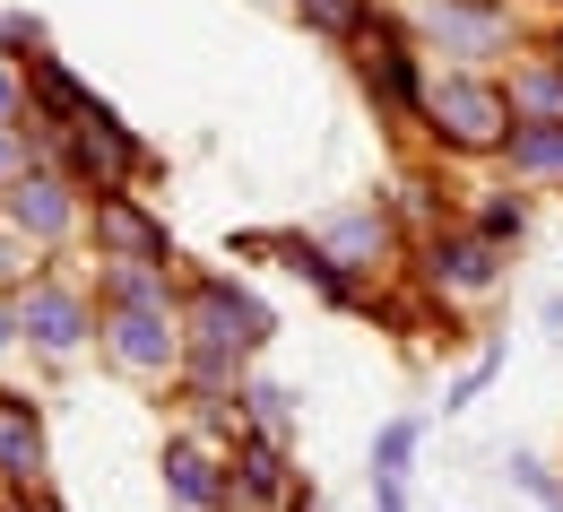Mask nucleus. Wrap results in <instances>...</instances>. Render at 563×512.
<instances>
[{
	"label": "nucleus",
	"mask_w": 563,
	"mask_h": 512,
	"mask_svg": "<svg viewBox=\"0 0 563 512\" xmlns=\"http://www.w3.org/2000/svg\"><path fill=\"white\" fill-rule=\"evenodd\" d=\"M321 243H330V261L347 270V279H382L390 261H399V209L390 200H355V209H339V218L321 226Z\"/></svg>",
	"instance_id": "nucleus-11"
},
{
	"label": "nucleus",
	"mask_w": 563,
	"mask_h": 512,
	"mask_svg": "<svg viewBox=\"0 0 563 512\" xmlns=\"http://www.w3.org/2000/svg\"><path fill=\"white\" fill-rule=\"evenodd\" d=\"M511 487L538 495L547 512H563V469H547V460H511Z\"/></svg>",
	"instance_id": "nucleus-27"
},
{
	"label": "nucleus",
	"mask_w": 563,
	"mask_h": 512,
	"mask_svg": "<svg viewBox=\"0 0 563 512\" xmlns=\"http://www.w3.org/2000/svg\"><path fill=\"white\" fill-rule=\"evenodd\" d=\"M0 512H62V495H53V478H44V487H18V495H0Z\"/></svg>",
	"instance_id": "nucleus-29"
},
{
	"label": "nucleus",
	"mask_w": 563,
	"mask_h": 512,
	"mask_svg": "<svg viewBox=\"0 0 563 512\" xmlns=\"http://www.w3.org/2000/svg\"><path fill=\"white\" fill-rule=\"evenodd\" d=\"M44 261H53V252H44L35 235H18V226L0 218V287L18 295V287H26V279H35V270H44Z\"/></svg>",
	"instance_id": "nucleus-23"
},
{
	"label": "nucleus",
	"mask_w": 563,
	"mask_h": 512,
	"mask_svg": "<svg viewBox=\"0 0 563 512\" xmlns=\"http://www.w3.org/2000/svg\"><path fill=\"white\" fill-rule=\"evenodd\" d=\"M269 9H295V0H269Z\"/></svg>",
	"instance_id": "nucleus-33"
},
{
	"label": "nucleus",
	"mask_w": 563,
	"mask_h": 512,
	"mask_svg": "<svg viewBox=\"0 0 563 512\" xmlns=\"http://www.w3.org/2000/svg\"><path fill=\"white\" fill-rule=\"evenodd\" d=\"M87 252H96V261H156V270H183L174 226L156 218L140 192H87Z\"/></svg>",
	"instance_id": "nucleus-9"
},
{
	"label": "nucleus",
	"mask_w": 563,
	"mask_h": 512,
	"mask_svg": "<svg viewBox=\"0 0 563 512\" xmlns=\"http://www.w3.org/2000/svg\"><path fill=\"white\" fill-rule=\"evenodd\" d=\"M520 122H511V96H503V78L494 70H460V62H442V70L424 78V131L417 140L433 156H503Z\"/></svg>",
	"instance_id": "nucleus-1"
},
{
	"label": "nucleus",
	"mask_w": 563,
	"mask_h": 512,
	"mask_svg": "<svg viewBox=\"0 0 563 512\" xmlns=\"http://www.w3.org/2000/svg\"><path fill=\"white\" fill-rule=\"evenodd\" d=\"M468 226H477V235H494V243L511 252V243L529 235V183H520V192H486V200L468 209Z\"/></svg>",
	"instance_id": "nucleus-21"
},
{
	"label": "nucleus",
	"mask_w": 563,
	"mask_h": 512,
	"mask_svg": "<svg viewBox=\"0 0 563 512\" xmlns=\"http://www.w3.org/2000/svg\"><path fill=\"white\" fill-rule=\"evenodd\" d=\"M44 478H53L44 408H35V391H9V382H0V495H18V487H44Z\"/></svg>",
	"instance_id": "nucleus-13"
},
{
	"label": "nucleus",
	"mask_w": 563,
	"mask_h": 512,
	"mask_svg": "<svg viewBox=\"0 0 563 512\" xmlns=\"http://www.w3.org/2000/svg\"><path fill=\"white\" fill-rule=\"evenodd\" d=\"M96 348H104L113 373H131V382H147V391H183V373H191L183 304H104Z\"/></svg>",
	"instance_id": "nucleus-2"
},
{
	"label": "nucleus",
	"mask_w": 563,
	"mask_h": 512,
	"mask_svg": "<svg viewBox=\"0 0 563 512\" xmlns=\"http://www.w3.org/2000/svg\"><path fill=\"white\" fill-rule=\"evenodd\" d=\"M295 18H303V26L321 35V44H339V53H347L355 35H364V26L382 18V0H295Z\"/></svg>",
	"instance_id": "nucleus-19"
},
{
	"label": "nucleus",
	"mask_w": 563,
	"mask_h": 512,
	"mask_svg": "<svg viewBox=\"0 0 563 512\" xmlns=\"http://www.w3.org/2000/svg\"><path fill=\"white\" fill-rule=\"evenodd\" d=\"M417 279L433 287L442 313H451V304H486V295L503 287V243L477 235V226H442V235H424Z\"/></svg>",
	"instance_id": "nucleus-8"
},
{
	"label": "nucleus",
	"mask_w": 563,
	"mask_h": 512,
	"mask_svg": "<svg viewBox=\"0 0 563 512\" xmlns=\"http://www.w3.org/2000/svg\"><path fill=\"white\" fill-rule=\"evenodd\" d=\"M35 156H53V140H44L35 122H0V183H9V174H26Z\"/></svg>",
	"instance_id": "nucleus-25"
},
{
	"label": "nucleus",
	"mask_w": 563,
	"mask_h": 512,
	"mask_svg": "<svg viewBox=\"0 0 563 512\" xmlns=\"http://www.w3.org/2000/svg\"><path fill=\"white\" fill-rule=\"evenodd\" d=\"M408 26H417L424 53H442V62H460V70H494V62L529 53L511 0H417Z\"/></svg>",
	"instance_id": "nucleus-5"
},
{
	"label": "nucleus",
	"mask_w": 563,
	"mask_h": 512,
	"mask_svg": "<svg viewBox=\"0 0 563 512\" xmlns=\"http://www.w3.org/2000/svg\"><path fill=\"white\" fill-rule=\"evenodd\" d=\"M0 218L18 226V235H35V243L62 261L70 243H87V192H78L53 156H35L26 174H9V183H0Z\"/></svg>",
	"instance_id": "nucleus-7"
},
{
	"label": "nucleus",
	"mask_w": 563,
	"mask_h": 512,
	"mask_svg": "<svg viewBox=\"0 0 563 512\" xmlns=\"http://www.w3.org/2000/svg\"><path fill=\"white\" fill-rule=\"evenodd\" d=\"M104 304H96V279H70L62 261H44L26 287H18V339L44 357V366H70L78 348L96 339Z\"/></svg>",
	"instance_id": "nucleus-4"
},
{
	"label": "nucleus",
	"mask_w": 563,
	"mask_h": 512,
	"mask_svg": "<svg viewBox=\"0 0 563 512\" xmlns=\"http://www.w3.org/2000/svg\"><path fill=\"white\" fill-rule=\"evenodd\" d=\"M555 53H563V26H555Z\"/></svg>",
	"instance_id": "nucleus-34"
},
{
	"label": "nucleus",
	"mask_w": 563,
	"mask_h": 512,
	"mask_svg": "<svg viewBox=\"0 0 563 512\" xmlns=\"http://www.w3.org/2000/svg\"><path fill=\"white\" fill-rule=\"evenodd\" d=\"M373 512H408V478H373Z\"/></svg>",
	"instance_id": "nucleus-30"
},
{
	"label": "nucleus",
	"mask_w": 563,
	"mask_h": 512,
	"mask_svg": "<svg viewBox=\"0 0 563 512\" xmlns=\"http://www.w3.org/2000/svg\"><path fill=\"white\" fill-rule=\"evenodd\" d=\"M382 200H390V209H399V218H417L424 235H442V200H433V183H424V174H399V183H390V192H382Z\"/></svg>",
	"instance_id": "nucleus-24"
},
{
	"label": "nucleus",
	"mask_w": 563,
	"mask_h": 512,
	"mask_svg": "<svg viewBox=\"0 0 563 512\" xmlns=\"http://www.w3.org/2000/svg\"><path fill=\"white\" fill-rule=\"evenodd\" d=\"M355 53V87L373 96V113L390 131H424V78H433V53L417 44V26H399L390 9L347 44Z\"/></svg>",
	"instance_id": "nucleus-3"
},
{
	"label": "nucleus",
	"mask_w": 563,
	"mask_h": 512,
	"mask_svg": "<svg viewBox=\"0 0 563 512\" xmlns=\"http://www.w3.org/2000/svg\"><path fill=\"white\" fill-rule=\"evenodd\" d=\"M96 304H183V270H156V261H96Z\"/></svg>",
	"instance_id": "nucleus-18"
},
{
	"label": "nucleus",
	"mask_w": 563,
	"mask_h": 512,
	"mask_svg": "<svg viewBox=\"0 0 563 512\" xmlns=\"http://www.w3.org/2000/svg\"><path fill=\"white\" fill-rule=\"evenodd\" d=\"M9 348H26V339H18V295L0 287V357H9Z\"/></svg>",
	"instance_id": "nucleus-31"
},
{
	"label": "nucleus",
	"mask_w": 563,
	"mask_h": 512,
	"mask_svg": "<svg viewBox=\"0 0 563 512\" xmlns=\"http://www.w3.org/2000/svg\"><path fill=\"white\" fill-rule=\"evenodd\" d=\"M0 53H9V62H35V53H44V18H35V9H0Z\"/></svg>",
	"instance_id": "nucleus-26"
},
{
	"label": "nucleus",
	"mask_w": 563,
	"mask_h": 512,
	"mask_svg": "<svg viewBox=\"0 0 563 512\" xmlns=\"http://www.w3.org/2000/svg\"><path fill=\"white\" fill-rule=\"evenodd\" d=\"M165 495H174L183 512H243L225 451L200 443V435H174V443H165Z\"/></svg>",
	"instance_id": "nucleus-12"
},
{
	"label": "nucleus",
	"mask_w": 563,
	"mask_h": 512,
	"mask_svg": "<svg viewBox=\"0 0 563 512\" xmlns=\"http://www.w3.org/2000/svg\"><path fill=\"white\" fill-rule=\"evenodd\" d=\"M243 252H278V270H295L303 287L321 295V304H339V313L364 304V279H347V270L330 261V243H321V235H243Z\"/></svg>",
	"instance_id": "nucleus-15"
},
{
	"label": "nucleus",
	"mask_w": 563,
	"mask_h": 512,
	"mask_svg": "<svg viewBox=\"0 0 563 512\" xmlns=\"http://www.w3.org/2000/svg\"><path fill=\"white\" fill-rule=\"evenodd\" d=\"M234 408H243V426H261V435L295 443V391H278V382H252V373H243Z\"/></svg>",
	"instance_id": "nucleus-20"
},
{
	"label": "nucleus",
	"mask_w": 563,
	"mask_h": 512,
	"mask_svg": "<svg viewBox=\"0 0 563 512\" xmlns=\"http://www.w3.org/2000/svg\"><path fill=\"white\" fill-rule=\"evenodd\" d=\"M286 512H321V504H312V495H295V504H286Z\"/></svg>",
	"instance_id": "nucleus-32"
},
{
	"label": "nucleus",
	"mask_w": 563,
	"mask_h": 512,
	"mask_svg": "<svg viewBox=\"0 0 563 512\" xmlns=\"http://www.w3.org/2000/svg\"><path fill=\"white\" fill-rule=\"evenodd\" d=\"M0 122H26V62L0 53Z\"/></svg>",
	"instance_id": "nucleus-28"
},
{
	"label": "nucleus",
	"mask_w": 563,
	"mask_h": 512,
	"mask_svg": "<svg viewBox=\"0 0 563 512\" xmlns=\"http://www.w3.org/2000/svg\"><path fill=\"white\" fill-rule=\"evenodd\" d=\"M225 469H234L243 512H286L295 495H303V478H295V443L261 435V426H243V435L225 443Z\"/></svg>",
	"instance_id": "nucleus-10"
},
{
	"label": "nucleus",
	"mask_w": 563,
	"mask_h": 512,
	"mask_svg": "<svg viewBox=\"0 0 563 512\" xmlns=\"http://www.w3.org/2000/svg\"><path fill=\"white\" fill-rule=\"evenodd\" d=\"M96 105H104V96H96V87H87V78L62 62V53H35V62H26V122H35L44 140L78 131V122H87Z\"/></svg>",
	"instance_id": "nucleus-14"
},
{
	"label": "nucleus",
	"mask_w": 563,
	"mask_h": 512,
	"mask_svg": "<svg viewBox=\"0 0 563 512\" xmlns=\"http://www.w3.org/2000/svg\"><path fill=\"white\" fill-rule=\"evenodd\" d=\"M503 96H511V122H563V53H555V44L511 53Z\"/></svg>",
	"instance_id": "nucleus-16"
},
{
	"label": "nucleus",
	"mask_w": 563,
	"mask_h": 512,
	"mask_svg": "<svg viewBox=\"0 0 563 512\" xmlns=\"http://www.w3.org/2000/svg\"><path fill=\"white\" fill-rule=\"evenodd\" d=\"M53 165L70 174L78 192H140L147 165H156V148H147L140 131L113 113V105H96L78 131H62V140H53Z\"/></svg>",
	"instance_id": "nucleus-6"
},
{
	"label": "nucleus",
	"mask_w": 563,
	"mask_h": 512,
	"mask_svg": "<svg viewBox=\"0 0 563 512\" xmlns=\"http://www.w3.org/2000/svg\"><path fill=\"white\" fill-rule=\"evenodd\" d=\"M417 443H424V426H417V417H390V426L373 435V478H408Z\"/></svg>",
	"instance_id": "nucleus-22"
},
{
	"label": "nucleus",
	"mask_w": 563,
	"mask_h": 512,
	"mask_svg": "<svg viewBox=\"0 0 563 512\" xmlns=\"http://www.w3.org/2000/svg\"><path fill=\"white\" fill-rule=\"evenodd\" d=\"M503 174L529 192H563V122H520L503 140Z\"/></svg>",
	"instance_id": "nucleus-17"
}]
</instances>
